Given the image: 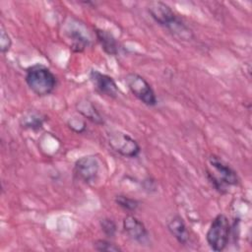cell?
Wrapping results in <instances>:
<instances>
[{
  "label": "cell",
  "mask_w": 252,
  "mask_h": 252,
  "mask_svg": "<svg viewBox=\"0 0 252 252\" xmlns=\"http://www.w3.org/2000/svg\"><path fill=\"white\" fill-rule=\"evenodd\" d=\"M25 82L37 96H46L53 93L58 80L55 74L43 64H34L26 70Z\"/></svg>",
  "instance_id": "3957f363"
},
{
  "label": "cell",
  "mask_w": 252,
  "mask_h": 252,
  "mask_svg": "<svg viewBox=\"0 0 252 252\" xmlns=\"http://www.w3.org/2000/svg\"><path fill=\"white\" fill-rule=\"evenodd\" d=\"M12 47V38L10 34L8 33L7 30L3 25H1L0 28V51L1 53L5 54L9 52V50Z\"/></svg>",
  "instance_id": "ac0fdd59"
},
{
  "label": "cell",
  "mask_w": 252,
  "mask_h": 252,
  "mask_svg": "<svg viewBox=\"0 0 252 252\" xmlns=\"http://www.w3.org/2000/svg\"><path fill=\"white\" fill-rule=\"evenodd\" d=\"M167 229L169 233L181 245L188 244L190 240L189 230L184 220L180 216H174L167 221Z\"/></svg>",
  "instance_id": "8fae6325"
},
{
  "label": "cell",
  "mask_w": 252,
  "mask_h": 252,
  "mask_svg": "<svg viewBox=\"0 0 252 252\" xmlns=\"http://www.w3.org/2000/svg\"><path fill=\"white\" fill-rule=\"evenodd\" d=\"M125 83L131 94L143 104L154 107L158 104L157 94L150 83L141 75L131 72L125 76Z\"/></svg>",
  "instance_id": "5b68a950"
},
{
  "label": "cell",
  "mask_w": 252,
  "mask_h": 252,
  "mask_svg": "<svg viewBox=\"0 0 252 252\" xmlns=\"http://www.w3.org/2000/svg\"><path fill=\"white\" fill-rule=\"evenodd\" d=\"M89 78L94 88V90L101 95L116 98L119 94L118 86L115 80L104 73H101L98 70L92 69L89 73Z\"/></svg>",
  "instance_id": "ba28073f"
},
{
  "label": "cell",
  "mask_w": 252,
  "mask_h": 252,
  "mask_svg": "<svg viewBox=\"0 0 252 252\" xmlns=\"http://www.w3.org/2000/svg\"><path fill=\"white\" fill-rule=\"evenodd\" d=\"M69 128L76 133H84L87 130L86 122L81 118H72L68 121Z\"/></svg>",
  "instance_id": "d6986e66"
},
{
  "label": "cell",
  "mask_w": 252,
  "mask_h": 252,
  "mask_svg": "<svg viewBox=\"0 0 252 252\" xmlns=\"http://www.w3.org/2000/svg\"><path fill=\"white\" fill-rule=\"evenodd\" d=\"M123 230L133 241L145 244L149 241V231L145 223L133 214H127L122 220Z\"/></svg>",
  "instance_id": "9c48e42d"
},
{
  "label": "cell",
  "mask_w": 252,
  "mask_h": 252,
  "mask_svg": "<svg viewBox=\"0 0 252 252\" xmlns=\"http://www.w3.org/2000/svg\"><path fill=\"white\" fill-rule=\"evenodd\" d=\"M66 34L69 40L71 41L70 49L73 52H83L86 49V47H88L91 44L90 37L86 35L84 32L78 27H73L67 30Z\"/></svg>",
  "instance_id": "7c38bea8"
},
{
  "label": "cell",
  "mask_w": 252,
  "mask_h": 252,
  "mask_svg": "<svg viewBox=\"0 0 252 252\" xmlns=\"http://www.w3.org/2000/svg\"><path fill=\"white\" fill-rule=\"evenodd\" d=\"M231 225L228 218L224 214L217 215L206 233V240L209 247L216 251L220 252L224 250L229 242Z\"/></svg>",
  "instance_id": "277c9868"
},
{
  "label": "cell",
  "mask_w": 252,
  "mask_h": 252,
  "mask_svg": "<svg viewBox=\"0 0 252 252\" xmlns=\"http://www.w3.org/2000/svg\"><path fill=\"white\" fill-rule=\"evenodd\" d=\"M108 144L110 148L125 158H137L141 153L139 143L130 135L121 131H110L107 134Z\"/></svg>",
  "instance_id": "8992f818"
},
{
  "label": "cell",
  "mask_w": 252,
  "mask_h": 252,
  "mask_svg": "<svg viewBox=\"0 0 252 252\" xmlns=\"http://www.w3.org/2000/svg\"><path fill=\"white\" fill-rule=\"evenodd\" d=\"M114 202L118 207H120L122 210H124L128 214H132L136 212L140 207V202L137 199L124 194L116 195L114 198Z\"/></svg>",
  "instance_id": "9a60e30c"
},
{
  "label": "cell",
  "mask_w": 252,
  "mask_h": 252,
  "mask_svg": "<svg viewBox=\"0 0 252 252\" xmlns=\"http://www.w3.org/2000/svg\"><path fill=\"white\" fill-rule=\"evenodd\" d=\"M100 229L107 238H113L117 232L116 222L110 218H103L99 220Z\"/></svg>",
  "instance_id": "e0dca14e"
},
{
  "label": "cell",
  "mask_w": 252,
  "mask_h": 252,
  "mask_svg": "<svg viewBox=\"0 0 252 252\" xmlns=\"http://www.w3.org/2000/svg\"><path fill=\"white\" fill-rule=\"evenodd\" d=\"M94 248L100 252H120L122 249L120 246L108 239H97L94 242Z\"/></svg>",
  "instance_id": "2e32d148"
},
{
  "label": "cell",
  "mask_w": 252,
  "mask_h": 252,
  "mask_svg": "<svg viewBox=\"0 0 252 252\" xmlns=\"http://www.w3.org/2000/svg\"><path fill=\"white\" fill-rule=\"evenodd\" d=\"M76 107L78 112L88 120L97 125L103 124V118L92 101L88 99H82L77 102Z\"/></svg>",
  "instance_id": "4fadbf2b"
},
{
  "label": "cell",
  "mask_w": 252,
  "mask_h": 252,
  "mask_svg": "<svg viewBox=\"0 0 252 252\" xmlns=\"http://www.w3.org/2000/svg\"><path fill=\"white\" fill-rule=\"evenodd\" d=\"M95 38L99 43L101 49L109 56H116L119 53V43L116 37L109 31L94 28Z\"/></svg>",
  "instance_id": "30bf717a"
},
{
  "label": "cell",
  "mask_w": 252,
  "mask_h": 252,
  "mask_svg": "<svg viewBox=\"0 0 252 252\" xmlns=\"http://www.w3.org/2000/svg\"><path fill=\"white\" fill-rule=\"evenodd\" d=\"M45 121V116L38 112L29 111L24 114V116L20 119V125L24 129L31 130H38L42 127Z\"/></svg>",
  "instance_id": "5bb4252c"
},
{
  "label": "cell",
  "mask_w": 252,
  "mask_h": 252,
  "mask_svg": "<svg viewBox=\"0 0 252 252\" xmlns=\"http://www.w3.org/2000/svg\"><path fill=\"white\" fill-rule=\"evenodd\" d=\"M100 162L96 156L87 155L79 158L74 163V175L85 184L94 183L99 174Z\"/></svg>",
  "instance_id": "52a82bcc"
},
{
  "label": "cell",
  "mask_w": 252,
  "mask_h": 252,
  "mask_svg": "<svg viewBox=\"0 0 252 252\" xmlns=\"http://www.w3.org/2000/svg\"><path fill=\"white\" fill-rule=\"evenodd\" d=\"M147 11L158 25L168 30L172 34L185 40L193 37L192 31L166 3L162 1H150L147 4Z\"/></svg>",
  "instance_id": "6da1fadb"
},
{
  "label": "cell",
  "mask_w": 252,
  "mask_h": 252,
  "mask_svg": "<svg viewBox=\"0 0 252 252\" xmlns=\"http://www.w3.org/2000/svg\"><path fill=\"white\" fill-rule=\"evenodd\" d=\"M208 162L212 169L207 168V179L220 194H227L230 186H237L240 183L237 172L219 156L211 155Z\"/></svg>",
  "instance_id": "7a4b0ae2"
}]
</instances>
